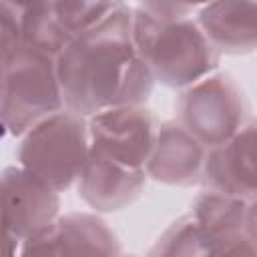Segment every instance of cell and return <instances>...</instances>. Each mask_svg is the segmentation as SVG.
Wrapping results in <instances>:
<instances>
[{
  "label": "cell",
  "mask_w": 257,
  "mask_h": 257,
  "mask_svg": "<svg viewBox=\"0 0 257 257\" xmlns=\"http://www.w3.org/2000/svg\"><path fill=\"white\" fill-rule=\"evenodd\" d=\"M64 106L92 116L100 110L147 104L155 76L133 38V6H118L96 26L76 36L56 58Z\"/></svg>",
  "instance_id": "cell-1"
},
{
  "label": "cell",
  "mask_w": 257,
  "mask_h": 257,
  "mask_svg": "<svg viewBox=\"0 0 257 257\" xmlns=\"http://www.w3.org/2000/svg\"><path fill=\"white\" fill-rule=\"evenodd\" d=\"M135 46L163 86L185 90L219 70L221 54L193 18L159 20L133 6Z\"/></svg>",
  "instance_id": "cell-2"
},
{
  "label": "cell",
  "mask_w": 257,
  "mask_h": 257,
  "mask_svg": "<svg viewBox=\"0 0 257 257\" xmlns=\"http://www.w3.org/2000/svg\"><path fill=\"white\" fill-rule=\"evenodd\" d=\"M90 149L88 118L62 108L20 137L16 165L62 193L76 185Z\"/></svg>",
  "instance_id": "cell-3"
},
{
  "label": "cell",
  "mask_w": 257,
  "mask_h": 257,
  "mask_svg": "<svg viewBox=\"0 0 257 257\" xmlns=\"http://www.w3.org/2000/svg\"><path fill=\"white\" fill-rule=\"evenodd\" d=\"M64 106L56 58L32 48H18L2 60L0 116L6 135L22 137L42 118Z\"/></svg>",
  "instance_id": "cell-4"
},
{
  "label": "cell",
  "mask_w": 257,
  "mask_h": 257,
  "mask_svg": "<svg viewBox=\"0 0 257 257\" xmlns=\"http://www.w3.org/2000/svg\"><path fill=\"white\" fill-rule=\"evenodd\" d=\"M177 122L207 151L227 143L251 116L249 100L229 72H213L179 92Z\"/></svg>",
  "instance_id": "cell-5"
},
{
  "label": "cell",
  "mask_w": 257,
  "mask_h": 257,
  "mask_svg": "<svg viewBox=\"0 0 257 257\" xmlns=\"http://www.w3.org/2000/svg\"><path fill=\"white\" fill-rule=\"evenodd\" d=\"M161 122L147 104H124L88 116L90 143L110 159L145 169Z\"/></svg>",
  "instance_id": "cell-6"
},
{
  "label": "cell",
  "mask_w": 257,
  "mask_h": 257,
  "mask_svg": "<svg viewBox=\"0 0 257 257\" xmlns=\"http://www.w3.org/2000/svg\"><path fill=\"white\" fill-rule=\"evenodd\" d=\"M60 217V193L44 181L10 165L2 171V225L4 233L20 241L32 239L50 227Z\"/></svg>",
  "instance_id": "cell-7"
},
{
  "label": "cell",
  "mask_w": 257,
  "mask_h": 257,
  "mask_svg": "<svg viewBox=\"0 0 257 257\" xmlns=\"http://www.w3.org/2000/svg\"><path fill=\"white\" fill-rule=\"evenodd\" d=\"M147 181L145 169L122 165L92 147L76 181V193L94 213H114L133 205Z\"/></svg>",
  "instance_id": "cell-8"
},
{
  "label": "cell",
  "mask_w": 257,
  "mask_h": 257,
  "mask_svg": "<svg viewBox=\"0 0 257 257\" xmlns=\"http://www.w3.org/2000/svg\"><path fill=\"white\" fill-rule=\"evenodd\" d=\"M201 183L247 201L257 199V116H251L227 143L207 151Z\"/></svg>",
  "instance_id": "cell-9"
},
{
  "label": "cell",
  "mask_w": 257,
  "mask_h": 257,
  "mask_svg": "<svg viewBox=\"0 0 257 257\" xmlns=\"http://www.w3.org/2000/svg\"><path fill=\"white\" fill-rule=\"evenodd\" d=\"M207 149L177 118L163 120L159 126L155 149L145 165L149 179L173 185L193 187L203 181Z\"/></svg>",
  "instance_id": "cell-10"
},
{
  "label": "cell",
  "mask_w": 257,
  "mask_h": 257,
  "mask_svg": "<svg viewBox=\"0 0 257 257\" xmlns=\"http://www.w3.org/2000/svg\"><path fill=\"white\" fill-rule=\"evenodd\" d=\"M195 20L219 54L257 50V2L201 4Z\"/></svg>",
  "instance_id": "cell-11"
},
{
  "label": "cell",
  "mask_w": 257,
  "mask_h": 257,
  "mask_svg": "<svg viewBox=\"0 0 257 257\" xmlns=\"http://www.w3.org/2000/svg\"><path fill=\"white\" fill-rule=\"evenodd\" d=\"M64 257H122L116 233L98 213H64L54 225Z\"/></svg>",
  "instance_id": "cell-12"
},
{
  "label": "cell",
  "mask_w": 257,
  "mask_h": 257,
  "mask_svg": "<svg viewBox=\"0 0 257 257\" xmlns=\"http://www.w3.org/2000/svg\"><path fill=\"white\" fill-rule=\"evenodd\" d=\"M247 209H249L247 199L205 187L193 199L189 215L205 229V233L211 239L223 241L245 233Z\"/></svg>",
  "instance_id": "cell-13"
},
{
  "label": "cell",
  "mask_w": 257,
  "mask_h": 257,
  "mask_svg": "<svg viewBox=\"0 0 257 257\" xmlns=\"http://www.w3.org/2000/svg\"><path fill=\"white\" fill-rule=\"evenodd\" d=\"M22 46L58 58L74 40L62 26L54 2H20Z\"/></svg>",
  "instance_id": "cell-14"
},
{
  "label": "cell",
  "mask_w": 257,
  "mask_h": 257,
  "mask_svg": "<svg viewBox=\"0 0 257 257\" xmlns=\"http://www.w3.org/2000/svg\"><path fill=\"white\" fill-rule=\"evenodd\" d=\"M217 241L187 213L161 233L147 257H209Z\"/></svg>",
  "instance_id": "cell-15"
},
{
  "label": "cell",
  "mask_w": 257,
  "mask_h": 257,
  "mask_svg": "<svg viewBox=\"0 0 257 257\" xmlns=\"http://www.w3.org/2000/svg\"><path fill=\"white\" fill-rule=\"evenodd\" d=\"M56 14L66 28V32L76 38L82 32L90 30L98 22H102L116 6L118 2H88V0H62L54 2Z\"/></svg>",
  "instance_id": "cell-16"
},
{
  "label": "cell",
  "mask_w": 257,
  "mask_h": 257,
  "mask_svg": "<svg viewBox=\"0 0 257 257\" xmlns=\"http://www.w3.org/2000/svg\"><path fill=\"white\" fill-rule=\"evenodd\" d=\"M0 48L2 60L10 58L18 48H22L20 2H0Z\"/></svg>",
  "instance_id": "cell-17"
},
{
  "label": "cell",
  "mask_w": 257,
  "mask_h": 257,
  "mask_svg": "<svg viewBox=\"0 0 257 257\" xmlns=\"http://www.w3.org/2000/svg\"><path fill=\"white\" fill-rule=\"evenodd\" d=\"M18 257H64L62 249L58 245V237H56L54 227H50L48 231H44L32 239L22 241Z\"/></svg>",
  "instance_id": "cell-18"
},
{
  "label": "cell",
  "mask_w": 257,
  "mask_h": 257,
  "mask_svg": "<svg viewBox=\"0 0 257 257\" xmlns=\"http://www.w3.org/2000/svg\"><path fill=\"white\" fill-rule=\"evenodd\" d=\"M143 10H147L151 16L159 20H181V18H193L197 16L201 4H183V2H141Z\"/></svg>",
  "instance_id": "cell-19"
},
{
  "label": "cell",
  "mask_w": 257,
  "mask_h": 257,
  "mask_svg": "<svg viewBox=\"0 0 257 257\" xmlns=\"http://www.w3.org/2000/svg\"><path fill=\"white\" fill-rule=\"evenodd\" d=\"M209 257H257V247L243 233V235H235V237L217 241V245Z\"/></svg>",
  "instance_id": "cell-20"
},
{
  "label": "cell",
  "mask_w": 257,
  "mask_h": 257,
  "mask_svg": "<svg viewBox=\"0 0 257 257\" xmlns=\"http://www.w3.org/2000/svg\"><path fill=\"white\" fill-rule=\"evenodd\" d=\"M245 235H247L249 241L257 247V199H251V201H249L247 221H245Z\"/></svg>",
  "instance_id": "cell-21"
},
{
  "label": "cell",
  "mask_w": 257,
  "mask_h": 257,
  "mask_svg": "<svg viewBox=\"0 0 257 257\" xmlns=\"http://www.w3.org/2000/svg\"><path fill=\"white\" fill-rule=\"evenodd\" d=\"M122 257H139V255H122Z\"/></svg>",
  "instance_id": "cell-22"
}]
</instances>
